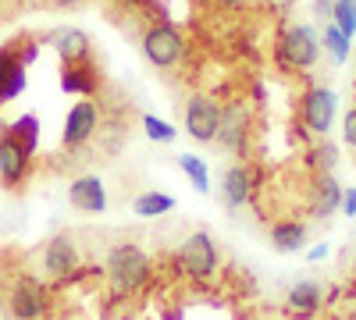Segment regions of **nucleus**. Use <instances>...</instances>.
I'll return each instance as SVG.
<instances>
[{"label":"nucleus","mask_w":356,"mask_h":320,"mask_svg":"<svg viewBox=\"0 0 356 320\" xmlns=\"http://www.w3.org/2000/svg\"><path fill=\"white\" fill-rule=\"evenodd\" d=\"M154 278L150 267V256H146L136 242H118L107 253V281H111V292L118 299H129L136 292H143Z\"/></svg>","instance_id":"nucleus-1"},{"label":"nucleus","mask_w":356,"mask_h":320,"mask_svg":"<svg viewBox=\"0 0 356 320\" xmlns=\"http://www.w3.org/2000/svg\"><path fill=\"white\" fill-rule=\"evenodd\" d=\"M143 53L154 68L168 71V68H178L186 61L189 43L171 22H154V25H146V33H143Z\"/></svg>","instance_id":"nucleus-2"},{"label":"nucleus","mask_w":356,"mask_h":320,"mask_svg":"<svg viewBox=\"0 0 356 320\" xmlns=\"http://www.w3.org/2000/svg\"><path fill=\"white\" fill-rule=\"evenodd\" d=\"M321 57V43H317V33L310 25H289L282 40H278V65L289 68V71H303V68H314Z\"/></svg>","instance_id":"nucleus-3"},{"label":"nucleus","mask_w":356,"mask_h":320,"mask_svg":"<svg viewBox=\"0 0 356 320\" xmlns=\"http://www.w3.org/2000/svg\"><path fill=\"white\" fill-rule=\"evenodd\" d=\"M178 264H182V271L193 278V281H211L218 274V242L207 235V231H193V235L182 242V249H178Z\"/></svg>","instance_id":"nucleus-4"},{"label":"nucleus","mask_w":356,"mask_h":320,"mask_svg":"<svg viewBox=\"0 0 356 320\" xmlns=\"http://www.w3.org/2000/svg\"><path fill=\"white\" fill-rule=\"evenodd\" d=\"M8 310L15 320H43L50 313V288L33 274H22L8 296Z\"/></svg>","instance_id":"nucleus-5"},{"label":"nucleus","mask_w":356,"mask_h":320,"mask_svg":"<svg viewBox=\"0 0 356 320\" xmlns=\"http://www.w3.org/2000/svg\"><path fill=\"white\" fill-rule=\"evenodd\" d=\"M250 135H253V114L243 100H235L228 107H221V125H218V146L235 153V157H243L246 146H250Z\"/></svg>","instance_id":"nucleus-6"},{"label":"nucleus","mask_w":356,"mask_h":320,"mask_svg":"<svg viewBox=\"0 0 356 320\" xmlns=\"http://www.w3.org/2000/svg\"><path fill=\"white\" fill-rule=\"evenodd\" d=\"M300 121L314 132V135H328L332 121H335V93L328 85H310L300 96Z\"/></svg>","instance_id":"nucleus-7"},{"label":"nucleus","mask_w":356,"mask_h":320,"mask_svg":"<svg viewBox=\"0 0 356 320\" xmlns=\"http://www.w3.org/2000/svg\"><path fill=\"white\" fill-rule=\"evenodd\" d=\"M186 132L196 142H214L218 139V125H221V103L214 96H193L186 103Z\"/></svg>","instance_id":"nucleus-8"},{"label":"nucleus","mask_w":356,"mask_h":320,"mask_svg":"<svg viewBox=\"0 0 356 320\" xmlns=\"http://www.w3.org/2000/svg\"><path fill=\"white\" fill-rule=\"evenodd\" d=\"M29 167H33V153L4 128V135H0V182H4L8 189H18L25 182Z\"/></svg>","instance_id":"nucleus-9"},{"label":"nucleus","mask_w":356,"mask_h":320,"mask_svg":"<svg viewBox=\"0 0 356 320\" xmlns=\"http://www.w3.org/2000/svg\"><path fill=\"white\" fill-rule=\"evenodd\" d=\"M43 271L57 281H65L72 274H79V242L68 235H54L43 249Z\"/></svg>","instance_id":"nucleus-10"},{"label":"nucleus","mask_w":356,"mask_h":320,"mask_svg":"<svg viewBox=\"0 0 356 320\" xmlns=\"http://www.w3.org/2000/svg\"><path fill=\"white\" fill-rule=\"evenodd\" d=\"M97 125H100V107L93 100H79L65 118V146L68 150L86 146V142L97 135Z\"/></svg>","instance_id":"nucleus-11"},{"label":"nucleus","mask_w":356,"mask_h":320,"mask_svg":"<svg viewBox=\"0 0 356 320\" xmlns=\"http://www.w3.org/2000/svg\"><path fill=\"white\" fill-rule=\"evenodd\" d=\"M310 199H307V214L314 221H324V217H332L335 210H342V196L346 189L335 182V174H314V182H310Z\"/></svg>","instance_id":"nucleus-12"},{"label":"nucleus","mask_w":356,"mask_h":320,"mask_svg":"<svg viewBox=\"0 0 356 320\" xmlns=\"http://www.w3.org/2000/svg\"><path fill=\"white\" fill-rule=\"evenodd\" d=\"M253 189H257V171L250 164H232L225 171V185H221V196H225V207L239 210L243 203L253 199Z\"/></svg>","instance_id":"nucleus-13"},{"label":"nucleus","mask_w":356,"mask_h":320,"mask_svg":"<svg viewBox=\"0 0 356 320\" xmlns=\"http://www.w3.org/2000/svg\"><path fill=\"white\" fill-rule=\"evenodd\" d=\"M321 306H324V288L317 281H310V278L307 281H296L289 288V296H285V313L292 320H310Z\"/></svg>","instance_id":"nucleus-14"},{"label":"nucleus","mask_w":356,"mask_h":320,"mask_svg":"<svg viewBox=\"0 0 356 320\" xmlns=\"http://www.w3.org/2000/svg\"><path fill=\"white\" fill-rule=\"evenodd\" d=\"M47 43L57 50L65 65H86L93 61V47H89V36L79 33V28H57V33L47 36Z\"/></svg>","instance_id":"nucleus-15"},{"label":"nucleus","mask_w":356,"mask_h":320,"mask_svg":"<svg viewBox=\"0 0 356 320\" xmlns=\"http://www.w3.org/2000/svg\"><path fill=\"white\" fill-rule=\"evenodd\" d=\"M22 90H25V61L18 57V47L8 43L0 50V107L15 100Z\"/></svg>","instance_id":"nucleus-16"},{"label":"nucleus","mask_w":356,"mask_h":320,"mask_svg":"<svg viewBox=\"0 0 356 320\" xmlns=\"http://www.w3.org/2000/svg\"><path fill=\"white\" fill-rule=\"evenodd\" d=\"M68 199H72V207L82 210V214H104V210H107L104 182L93 178V174H86V178H75V182L68 185Z\"/></svg>","instance_id":"nucleus-17"},{"label":"nucleus","mask_w":356,"mask_h":320,"mask_svg":"<svg viewBox=\"0 0 356 320\" xmlns=\"http://www.w3.org/2000/svg\"><path fill=\"white\" fill-rule=\"evenodd\" d=\"M61 90L65 93H75V96H93L100 90V71L93 61L86 65H65L61 71Z\"/></svg>","instance_id":"nucleus-18"},{"label":"nucleus","mask_w":356,"mask_h":320,"mask_svg":"<svg viewBox=\"0 0 356 320\" xmlns=\"http://www.w3.org/2000/svg\"><path fill=\"white\" fill-rule=\"evenodd\" d=\"M271 242L278 253H296V249H303L307 242V224L303 221H292V217H282L271 224Z\"/></svg>","instance_id":"nucleus-19"},{"label":"nucleus","mask_w":356,"mask_h":320,"mask_svg":"<svg viewBox=\"0 0 356 320\" xmlns=\"http://www.w3.org/2000/svg\"><path fill=\"white\" fill-rule=\"evenodd\" d=\"M132 210L139 217H161V214H171L175 210V199L164 196V192H143V196H136Z\"/></svg>","instance_id":"nucleus-20"},{"label":"nucleus","mask_w":356,"mask_h":320,"mask_svg":"<svg viewBox=\"0 0 356 320\" xmlns=\"http://www.w3.org/2000/svg\"><path fill=\"white\" fill-rule=\"evenodd\" d=\"M8 132L22 142L29 153H36V146H40V121H36V114H22L15 125H8Z\"/></svg>","instance_id":"nucleus-21"},{"label":"nucleus","mask_w":356,"mask_h":320,"mask_svg":"<svg viewBox=\"0 0 356 320\" xmlns=\"http://www.w3.org/2000/svg\"><path fill=\"white\" fill-rule=\"evenodd\" d=\"M178 167H182V171L189 174V182H193V189H196L200 196H207V192H211V174H207V164H203L200 157H193V153H182V157H178Z\"/></svg>","instance_id":"nucleus-22"},{"label":"nucleus","mask_w":356,"mask_h":320,"mask_svg":"<svg viewBox=\"0 0 356 320\" xmlns=\"http://www.w3.org/2000/svg\"><path fill=\"white\" fill-rule=\"evenodd\" d=\"M332 25H339L346 36H356V0H335L332 4Z\"/></svg>","instance_id":"nucleus-23"},{"label":"nucleus","mask_w":356,"mask_h":320,"mask_svg":"<svg viewBox=\"0 0 356 320\" xmlns=\"http://www.w3.org/2000/svg\"><path fill=\"white\" fill-rule=\"evenodd\" d=\"M324 47H328L332 50V57H335V61H346V57H349V36L342 33V28L339 25H324Z\"/></svg>","instance_id":"nucleus-24"},{"label":"nucleus","mask_w":356,"mask_h":320,"mask_svg":"<svg viewBox=\"0 0 356 320\" xmlns=\"http://www.w3.org/2000/svg\"><path fill=\"white\" fill-rule=\"evenodd\" d=\"M310 164L317 174H332V167L339 164V146L335 142H321V146L310 153Z\"/></svg>","instance_id":"nucleus-25"},{"label":"nucleus","mask_w":356,"mask_h":320,"mask_svg":"<svg viewBox=\"0 0 356 320\" xmlns=\"http://www.w3.org/2000/svg\"><path fill=\"white\" fill-rule=\"evenodd\" d=\"M143 128H146V135L157 139V142H171V139H175V128H171L168 121L154 118V114H146V118H143Z\"/></svg>","instance_id":"nucleus-26"},{"label":"nucleus","mask_w":356,"mask_h":320,"mask_svg":"<svg viewBox=\"0 0 356 320\" xmlns=\"http://www.w3.org/2000/svg\"><path fill=\"white\" fill-rule=\"evenodd\" d=\"M136 8H143L146 15H154V22H168V11H164V4L161 0H132Z\"/></svg>","instance_id":"nucleus-27"},{"label":"nucleus","mask_w":356,"mask_h":320,"mask_svg":"<svg viewBox=\"0 0 356 320\" xmlns=\"http://www.w3.org/2000/svg\"><path fill=\"white\" fill-rule=\"evenodd\" d=\"M342 139L349 142V146L356 150V107L346 114V121H342Z\"/></svg>","instance_id":"nucleus-28"},{"label":"nucleus","mask_w":356,"mask_h":320,"mask_svg":"<svg viewBox=\"0 0 356 320\" xmlns=\"http://www.w3.org/2000/svg\"><path fill=\"white\" fill-rule=\"evenodd\" d=\"M342 214H346V217H356V189H346V196H342Z\"/></svg>","instance_id":"nucleus-29"},{"label":"nucleus","mask_w":356,"mask_h":320,"mask_svg":"<svg viewBox=\"0 0 356 320\" xmlns=\"http://www.w3.org/2000/svg\"><path fill=\"white\" fill-rule=\"evenodd\" d=\"M47 8H57V11H65V8H79V4H86V0H43Z\"/></svg>","instance_id":"nucleus-30"},{"label":"nucleus","mask_w":356,"mask_h":320,"mask_svg":"<svg viewBox=\"0 0 356 320\" xmlns=\"http://www.w3.org/2000/svg\"><path fill=\"white\" fill-rule=\"evenodd\" d=\"M324 256H328V246H314V249L307 253V260H310V264H321Z\"/></svg>","instance_id":"nucleus-31"},{"label":"nucleus","mask_w":356,"mask_h":320,"mask_svg":"<svg viewBox=\"0 0 356 320\" xmlns=\"http://www.w3.org/2000/svg\"><path fill=\"white\" fill-rule=\"evenodd\" d=\"M332 4H335V0H317V4H314V11H317L321 18H324V15L332 18Z\"/></svg>","instance_id":"nucleus-32"},{"label":"nucleus","mask_w":356,"mask_h":320,"mask_svg":"<svg viewBox=\"0 0 356 320\" xmlns=\"http://www.w3.org/2000/svg\"><path fill=\"white\" fill-rule=\"evenodd\" d=\"M218 4H221V8H243L246 0H218Z\"/></svg>","instance_id":"nucleus-33"},{"label":"nucleus","mask_w":356,"mask_h":320,"mask_svg":"<svg viewBox=\"0 0 356 320\" xmlns=\"http://www.w3.org/2000/svg\"><path fill=\"white\" fill-rule=\"evenodd\" d=\"M164 320H182V310H168V313H161Z\"/></svg>","instance_id":"nucleus-34"},{"label":"nucleus","mask_w":356,"mask_h":320,"mask_svg":"<svg viewBox=\"0 0 356 320\" xmlns=\"http://www.w3.org/2000/svg\"><path fill=\"white\" fill-rule=\"evenodd\" d=\"M353 164H356V160H353Z\"/></svg>","instance_id":"nucleus-35"}]
</instances>
